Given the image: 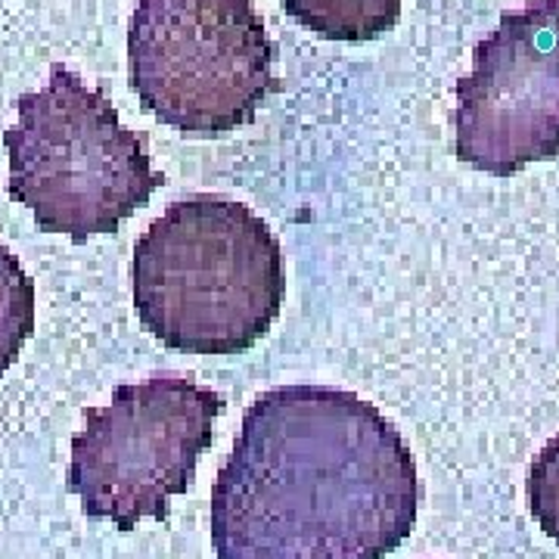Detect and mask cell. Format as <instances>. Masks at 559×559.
<instances>
[{
    "mask_svg": "<svg viewBox=\"0 0 559 559\" xmlns=\"http://www.w3.org/2000/svg\"><path fill=\"white\" fill-rule=\"evenodd\" d=\"M407 441L377 404L333 385L267 389L212 485L218 559H385L417 525Z\"/></svg>",
    "mask_w": 559,
    "mask_h": 559,
    "instance_id": "cell-1",
    "label": "cell"
},
{
    "mask_svg": "<svg viewBox=\"0 0 559 559\" xmlns=\"http://www.w3.org/2000/svg\"><path fill=\"white\" fill-rule=\"evenodd\" d=\"M131 286L140 323L183 355H242L286 299L274 230L237 200H175L134 246Z\"/></svg>",
    "mask_w": 559,
    "mask_h": 559,
    "instance_id": "cell-2",
    "label": "cell"
},
{
    "mask_svg": "<svg viewBox=\"0 0 559 559\" xmlns=\"http://www.w3.org/2000/svg\"><path fill=\"white\" fill-rule=\"evenodd\" d=\"M3 146L10 197L38 230L72 242L116 234L165 180L112 100L66 66H50L47 84L16 100Z\"/></svg>",
    "mask_w": 559,
    "mask_h": 559,
    "instance_id": "cell-3",
    "label": "cell"
},
{
    "mask_svg": "<svg viewBox=\"0 0 559 559\" xmlns=\"http://www.w3.org/2000/svg\"><path fill=\"white\" fill-rule=\"evenodd\" d=\"M274 40L252 0H138L128 79L140 106L183 138L249 124L277 87Z\"/></svg>",
    "mask_w": 559,
    "mask_h": 559,
    "instance_id": "cell-4",
    "label": "cell"
},
{
    "mask_svg": "<svg viewBox=\"0 0 559 559\" xmlns=\"http://www.w3.org/2000/svg\"><path fill=\"white\" fill-rule=\"evenodd\" d=\"M221 411L218 392L180 373L124 382L106 404L84 407L66 473L69 495L87 520L112 522L119 532L165 522L171 500L197 479Z\"/></svg>",
    "mask_w": 559,
    "mask_h": 559,
    "instance_id": "cell-5",
    "label": "cell"
},
{
    "mask_svg": "<svg viewBox=\"0 0 559 559\" xmlns=\"http://www.w3.org/2000/svg\"><path fill=\"white\" fill-rule=\"evenodd\" d=\"M460 162L510 178L559 156V0L507 10L457 84Z\"/></svg>",
    "mask_w": 559,
    "mask_h": 559,
    "instance_id": "cell-6",
    "label": "cell"
},
{
    "mask_svg": "<svg viewBox=\"0 0 559 559\" xmlns=\"http://www.w3.org/2000/svg\"><path fill=\"white\" fill-rule=\"evenodd\" d=\"M293 20L326 40H377L401 20V0H280Z\"/></svg>",
    "mask_w": 559,
    "mask_h": 559,
    "instance_id": "cell-7",
    "label": "cell"
},
{
    "mask_svg": "<svg viewBox=\"0 0 559 559\" xmlns=\"http://www.w3.org/2000/svg\"><path fill=\"white\" fill-rule=\"evenodd\" d=\"M35 326H38L35 280L25 274L22 261L7 246H0V380L20 360Z\"/></svg>",
    "mask_w": 559,
    "mask_h": 559,
    "instance_id": "cell-8",
    "label": "cell"
},
{
    "mask_svg": "<svg viewBox=\"0 0 559 559\" xmlns=\"http://www.w3.org/2000/svg\"><path fill=\"white\" fill-rule=\"evenodd\" d=\"M528 510L547 538L559 544V436L540 448L528 469Z\"/></svg>",
    "mask_w": 559,
    "mask_h": 559,
    "instance_id": "cell-9",
    "label": "cell"
}]
</instances>
